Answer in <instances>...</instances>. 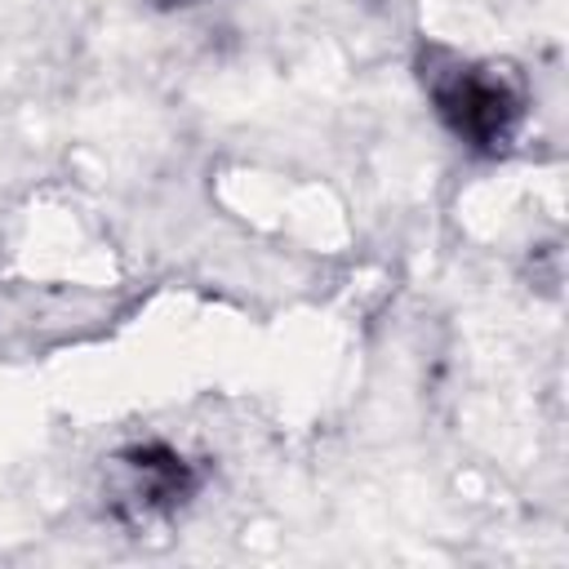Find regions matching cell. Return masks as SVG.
Returning a JSON list of instances; mask_svg holds the SVG:
<instances>
[{
  "instance_id": "obj_1",
  "label": "cell",
  "mask_w": 569,
  "mask_h": 569,
  "mask_svg": "<svg viewBox=\"0 0 569 569\" xmlns=\"http://www.w3.org/2000/svg\"><path fill=\"white\" fill-rule=\"evenodd\" d=\"M418 67H422L418 71L422 89L436 102V116L458 142L485 156H498L511 147L525 120V93L511 84V76H502L498 67L458 58L449 49H427Z\"/></svg>"
},
{
  "instance_id": "obj_2",
  "label": "cell",
  "mask_w": 569,
  "mask_h": 569,
  "mask_svg": "<svg viewBox=\"0 0 569 569\" xmlns=\"http://www.w3.org/2000/svg\"><path fill=\"white\" fill-rule=\"evenodd\" d=\"M116 476H111V507L120 520H160L173 516L191 493H196V471L191 462L169 449V445H129L124 453L111 458Z\"/></svg>"
},
{
  "instance_id": "obj_3",
  "label": "cell",
  "mask_w": 569,
  "mask_h": 569,
  "mask_svg": "<svg viewBox=\"0 0 569 569\" xmlns=\"http://www.w3.org/2000/svg\"><path fill=\"white\" fill-rule=\"evenodd\" d=\"M156 4H187V0H156Z\"/></svg>"
}]
</instances>
